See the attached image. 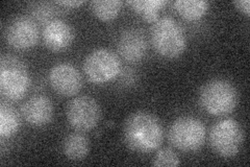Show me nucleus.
Instances as JSON below:
<instances>
[{
  "label": "nucleus",
  "mask_w": 250,
  "mask_h": 167,
  "mask_svg": "<svg viewBox=\"0 0 250 167\" xmlns=\"http://www.w3.org/2000/svg\"><path fill=\"white\" fill-rule=\"evenodd\" d=\"M123 137L131 150L148 154L162 145L164 129L156 116L148 112H137L131 114L125 121Z\"/></svg>",
  "instance_id": "obj_1"
},
{
  "label": "nucleus",
  "mask_w": 250,
  "mask_h": 167,
  "mask_svg": "<svg viewBox=\"0 0 250 167\" xmlns=\"http://www.w3.org/2000/svg\"><path fill=\"white\" fill-rule=\"evenodd\" d=\"M151 41L156 52L167 59L179 57L187 47V37L183 27L171 17L159 18L154 22Z\"/></svg>",
  "instance_id": "obj_2"
},
{
  "label": "nucleus",
  "mask_w": 250,
  "mask_h": 167,
  "mask_svg": "<svg viewBox=\"0 0 250 167\" xmlns=\"http://www.w3.org/2000/svg\"><path fill=\"white\" fill-rule=\"evenodd\" d=\"M199 102L202 109L210 115H228L237 107L238 92L229 81L213 79L201 88Z\"/></svg>",
  "instance_id": "obj_3"
},
{
  "label": "nucleus",
  "mask_w": 250,
  "mask_h": 167,
  "mask_svg": "<svg viewBox=\"0 0 250 167\" xmlns=\"http://www.w3.org/2000/svg\"><path fill=\"white\" fill-rule=\"evenodd\" d=\"M30 78L24 63L19 58L5 54L0 64V92L7 99L16 101L25 96Z\"/></svg>",
  "instance_id": "obj_4"
},
{
  "label": "nucleus",
  "mask_w": 250,
  "mask_h": 167,
  "mask_svg": "<svg viewBox=\"0 0 250 167\" xmlns=\"http://www.w3.org/2000/svg\"><path fill=\"white\" fill-rule=\"evenodd\" d=\"M206 137L205 124L192 116L177 118L169 130V140L172 145L184 153L196 152L203 145Z\"/></svg>",
  "instance_id": "obj_5"
},
{
  "label": "nucleus",
  "mask_w": 250,
  "mask_h": 167,
  "mask_svg": "<svg viewBox=\"0 0 250 167\" xmlns=\"http://www.w3.org/2000/svg\"><path fill=\"white\" fill-rule=\"evenodd\" d=\"M244 131L233 119H224L215 123L209 131V144L219 156H236L243 145Z\"/></svg>",
  "instance_id": "obj_6"
},
{
  "label": "nucleus",
  "mask_w": 250,
  "mask_h": 167,
  "mask_svg": "<svg viewBox=\"0 0 250 167\" xmlns=\"http://www.w3.org/2000/svg\"><path fill=\"white\" fill-rule=\"evenodd\" d=\"M85 75L94 84H104L119 75L121 62L118 55L107 48H97L88 54L83 63Z\"/></svg>",
  "instance_id": "obj_7"
},
{
  "label": "nucleus",
  "mask_w": 250,
  "mask_h": 167,
  "mask_svg": "<svg viewBox=\"0 0 250 167\" xmlns=\"http://www.w3.org/2000/svg\"><path fill=\"white\" fill-rule=\"evenodd\" d=\"M101 110L97 101L88 95L75 97L67 108V119L73 129L87 132L97 125Z\"/></svg>",
  "instance_id": "obj_8"
},
{
  "label": "nucleus",
  "mask_w": 250,
  "mask_h": 167,
  "mask_svg": "<svg viewBox=\"0 0 250 167\" xmlns=\"http://www.w3.org/2000/svg\"><path fill=\"white\" fill-rule=\"evenodd\" d=\"M39 28L34 19L18 16L10 21L5 27L4 37L13 48L26 50L34 47L39 41Z\"/></svg>",
  "instance_id": "obj_9"
},
{
  "label": "nucleus",
  "mask_w": 250,
  "mask_h": 167,
  "mask_svg": "<svg viewBox=\"0 0 250 167\" xmlns=\"http://www.w3.org/2000/svg\"><path fill=\"white\" fill-rule=\"evenodd\" d=\"M48 77L53 90L62 96H73L83 87L81 72L69 63H60L53 66Z\"/></svg>",
  "instance_id": "obj_10"
},
{
  "label": "nucleus",
  "mask_w": 250,
  "mask_h": 167,
  "mask_svg": "<svg viewBox=\"0 0 250 167\" xmlns=\"http://www.w3.org/2000/svg\"><path fill=\"white\" fill-rule=\"evenodd\" d=\"M117 48L121 57L127 62H139L147 51V40L144 33L139 28L123 30L118 38Z\"/></svg>",
  "instance_id": "obj_11"
},
{
  "label": "nucleus",
  "mask_w": 250,
  "mask_h": 167,
  "mask_svg": "<svg viewBox=\"0 0 250 167\" xmlns=\"http://www.w3.org/2000/svg\"><path fill=\"white\" fill-rule=\"evenodd\" d=\"M74 34L69 23L62 19H52L43 29V40L47 48L54 52L67 49L71 45Z\"/></svg>",
  "instance_id": "obj_12"
},
{
  "label": "nucleus",
  "mask_w": 250,
  "mask_h": 167,
  "mask_svg": "<svg viewBox=\"0 0 250 167\" xmlns=\"http://www.w3.org/2000/svg\"><path fill=\"white\" fill-rule=\"evenodd\" d=\"M21 113L31 125H46L52 120L53 117L52 101L45 95H35L23 103Z\"/></svg>",
  "instance_id": "obj_13"
},
{
  "label": "nucleus",
  "mask_w": 250,
  "mask_h": 167,
  "mask_svg": "<svg viewBox=\"0 0 250 167\" xmlns=\"http://www.w3.org/2000/svg\"><path fill=\"white\" fill-rule=\"evenodd\" d=\"M62 152L70 160H83L89 153V141L81 133L70 134L62 143Z\"/></svg>",
  "instance_id": "obj_14"
},
{
  "label": "nucleus",
  "mask_w": 250,
  "mask_h": 167,
  "mask_svg": "<svg viewBox=\"0 0 250 167\" xmlns=\"http://www.w3.org/2000/svg\"><path fill=\"white\" fill-rule=\"evenodd\" d=\"M21 121L17 111L9 103L0 105V136L10 138L20 129Z\"/></svg>",
  "instance_id": "obj_15"
},
{
  "label": "nucleus",
  "mask_w": 250,
  "mask_h": 167,
  "mask_svg": "<svg viewBox=\"0 0 250 167\" xmlns=\"http://www.w3.org/2000/svg\"><path fill=\"white\" fill-rule=\"evenodd\" d=\"M173 5L177 13L186 20L195 21L202 18L208 10L206 0H176Z\"/></svg>",
  "instance_id": "obj_16"
},
{
  "label": "nucleus",
  "mask_w": 250,
  "mask_h": 167,
  "mask_svg": "<svg viewBox=\"0 0 250 167\" xmlns=\"http://www.w3.org/2000/svg\"><path fill=\"white\" fill-rule=\"evenodd\" d=\"M165 0H129L127 4L147 22L159 20L160 12L166 5Z\"/></svg>",
  "instance_id": "obj_17"
},
{
  "label": "nucleus",
  "mask_w": 250,
  "mask_h": 167,
  "mask_svg": "<svg viewBox=\"0 0 250 167\" xmlns=\"http://www.w3.org/2000/svg\"><path fill=\"white\" fill-rule=\"evenodd\" d=\"M122 7L120 0H94L91 2L93 14L103 21L115 19L119 15Z\"/></svg>",
  "instance_id": "obj_18"
},
{
  "label": "nucleus",
  "mask_w": 250,
  "mask_h": 167,
  "mask_svg": "<svg viewBox=\"0 0 250 167\" xmlns=\"http://www.w3.org/2000/svg\"><path fill=\"white\" fill-rule=\"evenodd\" d=\"M153 166L158 167H173L181 164L178 156L170 148H164L156 153L153 159Z\"/></svg>",
  "instance_id": "obj_19"
},
{
  "label": "nucleus",
  "mask_w": 250,
  "mask_h": 167,
  "mask_svg": "<svg viewBox=\"0 0 250 167\" xmlns=\"http://www.w3.org/2000/svg\"><path fill=\"white\" fill-rule=\"evenodd\" d=\"M52 10L53 7L47 3H36L34 4L33 9H31V13L39 21H45L48 20L52 16Z\"/></svg>",
  "instance_id": "obj_20"
},
{
  "label": "nucleus",
  "mask_w": 250,
  "mask_h": 167,
  "mask_svg": "<svg viewBox=\"0 0 250 167\" xmlns=\"http://www.w3.org/2000/svg\"><path fill=\"white\" fill-rule=\"evenodd\" d=\"M233 4L236 5L237 9L244 13L246 16H249L250 14V1L249 0H238V1H234Z\"/></svg>",
  "instance_id": "obj_21"
},
{
  "label": "nucleus",
  "mask_w": 250,
  "mask_h": 167,
  "mask_svg": "<svg viewBox=\"0 0 250 167\" xmlns=\"http://www.w3.org/2000/svg\"><path fill=\"white\" fill-rule=\"evenodd\" d=\"M83 0H64V1H58V4L65 7H77L83 3Z\"/></svg>",
  "instance_id": "obj_22"
}]
</instances>
